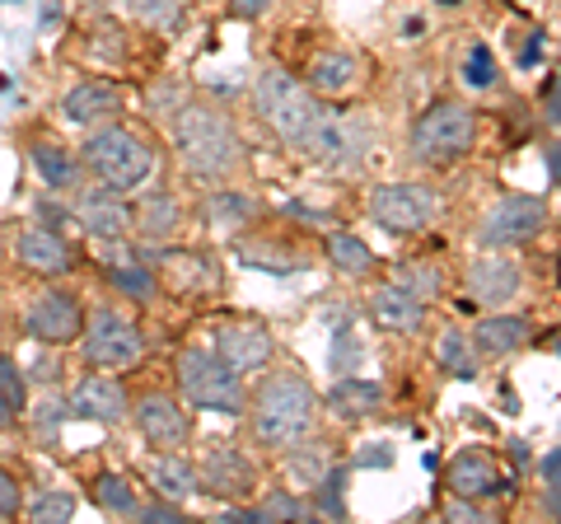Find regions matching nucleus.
Instances as JSON below:
<instances>
[{"label":"nucleus","mask_w":561,"mask_h":524,"mask_svg":"<svg viewBox=\"0 0 561 524\" xmlns=\"http://www.w3.org/2000/svg\"><path fill=\"white\" fill-rule=\"evenodd\" d=\"M319 426V389L300 371H272L249 398V431L262 449H290Z\"/></svg>","instance_id":"f257e3e1"},{"label":"nucleus","mask_w":561,"mask_h":524,"mask_svg":"<svg viewBox=\"0 0 561 524\" xmlns=\"http://www.w3.org/2000/svg\"><path fill=\"white\" fill-rule=\"evenodd\" d=\"M173 150H179V164L202 183L230 179L243 160L239 127L216 103H183L173 113Z\"/></svg>","instance_id":"f03ea898"},{"label":"nucleus","mask_w":561,"mask_h":524,"mask_svg":"<svg viewBox=\"0 0 561 524\" xmlns=\"http://www.w3.org/2000/svg\"><path fill=\"white\" fill-rule=\"evenodd\" d=\"M84 164L94 169V179L113 192H131L154 173V150L140 141L131 127H90V141H84Z\"/></svg>","instance_id":"7ed1b4c3"},{"label":"nucleus","mask_w":561,"mask_h":524,"mask_svg":"<svg viewBox=\"0 0 561 524\" xmlns=\"http://www.w3.org/2000/svg\"><path fill=\"white\" fill-rule=\"evenodd\" d=\"M253 109H257V117L280 136V141L305 146L313 117H319V99H313L290 71H280V66H267V71H257Z\"/></svg>","instance_id":"20e7f679"},{"label":"nucleus","mask_w":561,"mask_h":524,"mask_svg":"<svg viewBox=\"0 0 561 524\" xmlns=\"http://www.w3.org/2000/svg\"><path fill=\"white\" fill-rule=\"evenodd\" d=\"M179 389L192 408H206V412H225V417H239L249 408V389H243V375H234L216 352L206 346H187L179 356Z\"/></svg>","instance_id":"39448f33"},{"label":"nucleus","mask_w":561,"mask_h":524,"mask_svg":"<svg viewBox=\"0 0 561 524\" xmlns=\"http://www.w3.org/2000/svg\"><path fill=\"white\" fill-rule=\"evenodd\" d=\"M478 141V113L459 99H440L412 122V160L416 164H445L459 160Z\"/></svg>","instance_id":"423d86ee"},{"label":"nucleus","mask_w":561,"mask_h":524,"mask_svg":"<svg viewBox=\"0 0 561 524\" xmlns=\"http://www.w3.org/2000/svg\"><path fill=\"white\" fill-rule=\"evenodd\" d=\"M440 216V192L431 183H379L370 192V220L389 235H421Z\"/></svg>","instance_id":"0eeeda50"},{"label":"nucleus","mask_w":561,"mask_h":524,"mask_svg":"<svg viewBox=\"0 0 561 524\" xmlns=\"http://www.w3.org/2000/svg\"><path fill=\"white\" fill-rule=\"evenodd\" d=\"M80 338H84V356H90V365H99V371H131V365H140V356H146L140 328L117 309H94L90 319H84Z\"/></svg>","instance_id":"6e6552de"},{"label":"nucleus","mask_w":561,"mask_h":524,"mask_svg":"<svg viewBox=\"0 0 561 524\" xmlns=\"http://www.w3.org/2000/svg\"><path fill=\"white\" fill-rule=\"evenodd\" d=\"M305 150L313 160L323 164H337V169H351L365 160V150H370V122L360 113H332V109H319L313 117V127L305 136Z\"/></svg>","instance_id":"1a4fd4ad"},{"label":"nucleus","mask_w":561,"mask_h":524,"mask_svg":"<svg viewBox=\"0 0 561 524\" xmlns=\"http://www.w3.org/2000/svg\"><path fill=\"white\" fill-rule=\"evenodd\" d=\"M548 202L542 197H529V192H511V197H501L491 212L482 216V230L478 239L486 249H515V243H534L542 230H548Z\"/></svg>","instance_id":"9d476101"},{"label":"nucleus","mask_w":561,"mask_h":524,"mask_svg":"<svg viewBox=\"0 0 561 524\" xmlns=\"http://www.w3.org/2000/svg\"><path fill=\"white\" fill-rule=\"evenodd\" d=\"M197 492L216 497L225 505L249 501L257 492V464L234 441H216L197 464Z\"/></svg>","instance_id":"9b49d317"},{"label":"nucleus","mask_w":561,"mask_h":524,"mask_svg":"<svg viewBox=\"0 0 561 524\" xmlns=\"http://www.w3.org/2000/svg\"><path fill=\"white\" fill-rule=\"evenodd\" d=\"M24 328H28V338L33 342H47V346H66V342H76L80 338V328H84V309L80 300L70 291H38L33 295V305L24 314Z\"/></svg>","instance_id":"f8f14e48"},{"label":"nucleus","mask_w":561,"mask_h":524,"mask_svg":"<svg viewBox=\"0 0 561 524\" xmlns=\"http://www.w3.org/2000/svg\"><path fill=\"white\" fill-rule=\"evenodd\" d=\"M519 291H524V272H519V262L505 253V249H491V253H482L468 267V295H472V305L505 309L511 300H519Z\"/></svg>","instance_id":"ddd939ff"},{"label":"nucleus","mask_w":561,"mask_h":524,"mask_svg":"<svg viewBox=\"0 0 561 524\" xmlns=\"http://www.w3.org/2000/svg\"><path fill=\"white\" fill-rule=\"evenodd\" d=\"M445 482L454 497H468V501H486V497H501L511 492V474H501V464L491 459L486 449H459L454 459L445 464Z\"/></svg>","instance_id":"4468645a"},{"label":"nucleus","mask_w":561,"mask_h":524,"mask_svg":"<svg viewBox=\"0 0 561 524\" xmlns=\"http://www.w3.org/2000/svg\"><path fill=\"white\" fill-rule=\"evenodd\" d=\"M272 352H276V342L267 333V323H257V319H234L216 333V356L230 365L234 375L262 371V365L272 361Z\"/></svg>","instance_id":"2eb2a0df"},{"label":"nucleus","mask_w":561,"mask_h":524,"mask_svg":"<svg viewBox=\"0 0 561 524\" xmlns=\"http://www.w3.org/2000/svg\"><path fill=\"white\" fill-rule=\"evenodd\" d=\"M136 431L146 435V445H154V449H183L192 441L187 408H179V398H169L160 389L136 403Z\"/></svg>","instance_id":"dca6fc26"},{"label":"nucleus","mask_w":561,"mask_h":524,"mask_svg":"<svg viewBox=\"0 0 561 524\" xmlns=\"http://www.w3.org/2000/svg\"><path fill=\"white\" fill-rule=\"evenodd\" d=\"M76 216L80 225L90 230L94 239H108V243H122L131 235V212H127V202H122V192L113 187H84L80 197H76Z\"/></svg>","instance_id":"f3484780"},{"label":"nucleus","mask_w":561,"mask_h":524,"mask_svg":"<svg viewBox=\"0 0 561 524\" xmlns=\"http://www.w3.org/2000/svg\"><path fill=\"white\" fill-rule=\"evenodd\" d=\"M14 258H20V267L38 272V276H66L76 267V253H70V243L51 230V225H33V230H20L14 239Z\"/></svg>","instance_id":"a211bd4d"},{"label":"nucleus","mask_w":561,"mask_h":524,"mask_svg":"<svg viewBox=\"0 0 561 524\" xmlns=\"http://www.w3.org/2000/svg\"><path fill=\"white\" fill-rule=\"evenodd\" d=\"M360 71H365V61L356 57V52H346V47L313 52V61H309V94L342 99V94H351L360 84Z\"/></svg>","instance_id":"6ab92c4d"},{"label":"nucleus","mask_w":561,"mask_h":524,"mask_svg":"<svg viewBox=\"0 0 561 524\" xmlns=\"http://www.w3.org/2000/svg\"><path fill=\"white\" fill-rule=\"evenodd\" d=\"M66 408H76L80 417H90V422H122L127 417V389L113 379V375H84L76 384V394H70V403Z\"/></svg>","instance_id":"aec40b11"},{"label":"nucleus","mask_w":561,"mask_h":524,"mask_svg":"<svg viewBox=\"0 0 561 524\" xmlns=\"http://www.w3.org/2000/svg\"><path fill=\"white\" fill-rule=\"evenodd\" d=\"M61 113L76 127H103V122H113L122 113V94L108 80H84L61 99Z\"/></svg>","instance_id":"412c9836"},{"label":"nucleus","mask_w":561,"mask_h":524,"mask_svg":"<svg viewBox=\"0 0 561 524\" xmlns=\"http://www.w3.org/2000/svg\"><path fill=\"white\" fill-rule=\"evenodd\" d=\"M370 314L383 333H416V328L426 323V300H416V295H408L398 282H389L370 295Z\"/></svg>","instance_id":"4be33fe9"},{"label":"nucleus","mask_w":561,"mask_h":524,"mask_svg":"<svg viewBox=\"0 0 561 524\" xmlns=\"http://www.w3.org/2000/svg\"><path fill=\"white\" fill-rule=\"evenodd\" d=\"M534 338V323L524 319V314H486V319L472 328V346H478L482 356H511L519 346H529Z\"/></svg>","instance_id":"5701e85b"},{"label":"nucleus","mask_w":561,"mask_h":524,"mask_svg":"<svg viewBox=\"0 0 561 524\" xmlns=\"http://www.w3.org/2000/svg\"><path fill=\"white\" fill-rule=\"evenodd\" d=\"M146 478H150L154 492H160L164 501H173V505H183V501L197 497V468H192L187 459H179V449H160V454H154V459L146 464Z\"/></svg>","instance_id":"b1692460"},{"label":"nucleus","mask_w":561,"mask_h":524,"mask_svg":"<svg viewBox=\"0 0 561 524\" xmlns=\"http://www.w3.org/2000/svg\"><path fill=\"white\" fill-rule=\"evenodd\" d=\"M160 267H164L169 286L179 295H206V291H216V282H220L210 253H164Z\"/></svg>","instance_id":"393cba45"},{"label":"nucleus","mask_w":561,"mask_h":524,"mask_svg":"<svg viewBox=\"0 0 561 524\" xmlns=\"http://www.w3.org/2000/svg\"><path fill=\"white\" fill-rule=\"evenodd\" d=\"M103 272H108V282L122 295H131V300H154V295H160V276H154L150 258H140V253H113V258H103Z\"/></svg>","instance_id":"a878e982"},{"label":"nucleus","mask_w":561,"mask_h":524,"mask_svg":"<svg viewBox=\"0 0 561 524\" xmlns=\"http://www.w3.org/2000/svg\"><path fill=\"white\" fill-rule=\"evenodd\" d=\"M131 225H136V235H140V239L164 243V239L179 235V225H183V202H179V197H169V192H150V197L136 206Z\"/></svg>","instance_id":"bb28decb"},{"label":"nucleus","mask_w":561,"mask_h":524,"mask_svg":"<svg viewBox=\"0 0 561 524\" xmlns=\"http://www.w3.org/2000/svg\"><path fill=\"white\" fill-rule=\"evenodd\" d=\"M328 408L342 417V422H360V417H375L383 408V389L375 379H337L328 394Z\"/></svg>","instance_id":"cd10ccee"},{"label":"nucleus","mask_w":561,"mask_h":524,"mask_svg":"<svg viewBox=\"0 0 561 524\" xmlns=\"http://www.w3.org/2000/svg\"><path fill=\"white\" fill-rule=\"evenodd\" d=\"M280 454H286V474H290V482L300 487V492H313V487L323 482V474L332 468L328 445H323V441H313V435L295 441L290 449H280Z\"/></svg>","instance_id":"c85d7f7f"},{"label":"nucleus","mask_w":561,"mask_h":524,"mask_svg":"<svg viewBox=\"0 0 561 524\" xmlns=\"http://www.w3.org/2000/svg\"><path fill=\"white\" fill-rule=\"evenodd\" d=\"M28 155H33V164H38V173H43V183H47V187L70 192V187L80 183V164H76V155H70L61 141H47V136H38V141L28 146Z\"/></svg>","instance_id":"c756f323"},{"label":"nucleus","mask_w":561,"mask_h":524,"mask_svg":"<svg viewBox=\"0 0 561 524\" xmlns=\"http://www.w3.org/2000/svg\"><path fill=\"white\" fill-rule=\"evenodd\" d=\"M435 361H440V371H449L454 379H478V346L463 328H445L440 338H435Z\"/></svg>","instance_id":"7c9ffc66"},{"label":"nucleus","mask_w":561,"mask_h":524,"mask_svg":"<svg viewBox=\"0 0 561 524\" xmlns=\"http://www.w3.org/2000/svg\"><path fill=\"white\" fill-rule=\"evenodd\" d=\"M24 417H28V384L20 375V365L0 356V431H14Z\"/></svg>","instance_id":"2f4dec72"},{"label":"nucleus","mask_w":561,"mask_h":524,"mask_svg":"<svg viewBox=\"0 0 561 524\" xmlns=\"http://www.w3.org/2000/svg\"><path fill=\"white\" fill-rule=\"evenodd\" d=\"M202 212H206V220L216 225V230L230 235V230H239V225H249L257 216V202L243 197V192H210Z\"/></svg>","instance_id":"473e14b6"},{"label":"nucleus","mask_w":561,"mask_h":524,"mask_svg":"<svg viewBox=\"0 0 561 524\" xmlns=\"http://www.w3.org/2000/svg\"><path fill=\"white\" fill-rule=\"evenodd\" d=\"M328 258H332V267L346 272V276H370L375 272V253H370V243L356 239V235H328Z\"/></svg>","instance_id":"72a5a7b5"},{"label":"nucleus","mask_w":561,"mask_h":524,"mask_svg":"<svg viewBox=\"0 0 561 524\" xmlns=\"http://www.w3.org/2000/svg\"><path fill=\"white\" fill-rule=\"evenodd\" d=\"M94 497H99L103 511H108V515H122V520H131V515L140 511L136 482H131V478H122V474H103V478L94 482Z\"/></svg>","instance_id":"f704fd0d"},{"label":"nucleus","mask_w":561,"mask_h":524,"mask_svg":"<svg viewBox=\"0 0 561 524\" xmlns=\"http://www.w3.org/2000/svg\"><path fill=\"white\" fill-rule=\"evenodd\" d=\"M127 10H131L136 24H146L154 33H173V29L183 24L187 0H127Z\"/></svg>","instance_id":"c9c22d12"},{"label":"nucleus","mask_w":561,"mask_h":524,"mask_svg":"<svg viewBox=\"0 0 561 524\" xmlns=\"http://www.w3.org/2000/svg\"><path fill=\"white\" fill-rule=\"evenodd\" d=\"M393 282L408 295H416V300H435V295L445 291V276H440L435 262H408V267H398Z\"/></svg>","instance_id":"e433bc0d"},{"label":"nucleus","mask_w":561,"mask_h":524,"mask_svg":"<svg viewBox=\"0 0 561 524\" xmlns=\"http://www.w3.org/2000/svg\"><path fill=\"white\" fill-rule=\"evenodd\" d=\"M342 487H346V474H342V468H328L323 482L313 487V505H309V511H319V515H328V520H342V515H346Z\"/></svg>","instance_id":"4c0bfd02"},{"label":"nucleus","mask_w":561,"mask_h":524,"mask_svg":"<svg viewBox=\"0 0 561 524\" xmlns=\"http://www.w3.org/2000/svg\"><path fill=\"white\" fill-rule=\"evenodd\" d=\"M70 515H76V497L70 492H38L28 501V520L33 524H61Z\"/></svg>","instance_id":"58836bf2"},{"label":"nucleus","mask_w":561,"mask_h":524,"mask_svg":"<svg viewBox=\"0 0 561 524\" xmlns=\"http://www.w3.org/2000/svg\"><path fill=\"white\" fill-rule=\"evenodd\" d=\"M253 511H257V520H309L313 515L309 501H300L295 492H267Z\"/></svg>","instance_id":"ea45409f"},{"label":"nucleus","mask_w":561,"mask_h":524,"mask_svg":"<svg viewBox=\"0 0 561 524\" xmlns=\"http://www.w3.org/2000/svg\"><path fill=\"white\" fill-rule=\"evenodd\" d=\"M61 422H66V403L57 394H47L38 408H33V431H38V441L43 445H51L61 435Z\"/></svg>","instance_id":"a19ab883"},{"label":"nucleus","mask_w":561,"mask_h":524,"mask_svg":"<svg viewBox=\"0 0 561 524\" xmlns=\"http://www.w3.org/2000/svg\"><path fill=\"white\" fill-rule=\"evenodd\" d=\"M356 361H360V342H356V328L351 323H342L337 333H332V371L337 375H346V371H356Z\"/></svg>","instance_id":"79ce46f5"},{"label":"nucleus","mask_w":561,"mask_h":524,"mask_svg":"<svg viewBox=\"0 0 561 524\" xmlns=\"http://www.w3.org/2000/svg\"><path fill=\"white\" fill-rule=\"evenodd\" d=\"M463 80L472 84V90H486V84H496V57H491V47H472L468 61H463Z\"/></svg>","instance_id":"37998d69"},{"label":"nucleus","mask_w":561,"mask_h":524,"mask_svg":"<svg viewBox=\"0 0 561 524\" xmlns=\"http://www.w3.org/2000/svg\"><path fill=\"white\" fill-rule=\"evenodd\" d=\"M20 505H24V487H20V478L0 468V520H14V515H20Z\"/></svg>","instance_id":"c03bdc74"},{"label":"nucleus","mask_w":561,"mask_h":524,"mask_svg":"<svg viewBox=\"0 0 561 524\" xmlns=\"http://www.w3.org/2000/svg\"><path fill=\"white\" fill-rule=\"evenodd\" d=\"M136 520H150V524H173V520H183V511H179V505H173V501H154V505H140V511H136Z\"/></svg>","instance_id":"a18cd8bd"},{"label":"nucleus","mask_w":561,"mask_h":524,"mask_svg":"<svg viewBox=\"0 0 561 524\" xmlns=\"http://www.w3.org/2000/svg\"><path fill=\"white\" fill-rule=\"evenodd\" d=\"M542 487H561V449L542 454Z\"/></svg>","instance_id":"49530a36"},{"label":"nucleus","mask_w":561,"mask_h":524,"mask_svg":"<svg viewBox=\"0 0 561 524\" xmlns=\"http://www.w3.org/2000/svg\"><path fill=\"white\" fill-rule=\"evenodd\" d=\"M267 5H272V0H230V14H234V20H257Z\"/></svg>","instance_id":"de8ad7c7"},{"label":"nucleus","mask_w":561,"mask_h":524,"mask_svg":"<svg viewBox=\"0 0 561 524\" xmlns=\"http://www.w3.org/2000/svg\"><path fill=\"white\" fill-rule=\"evenodd\" d=\"M356 464H360V468H383V464H393V454H389V449H365Z\"/></svg>","instance_id":"09e8293b"},{"label":"nucleus","mask_w":561,"mask_h":524,"mask_svg":"<svg viewBox=\"0 0 561 524\" xmlns=\"http://www.w3.org/2000/svg\"><path fill=\"white\" fill-rule=\"evenodd\" d=\"M538 52H542V33H534V43L524 47V57H519V61H524V66H534V61H538Z\"/></svg>","instance_id":"8fccbe9b"},{"label":"nucleus","mask_w":561,"mask_h":524,"mask_svg":"<svg viewBox=\"0 0 561 524\" xmlns=\"http://www.w3.org/2000/svg\"><path fill=\"white\" fill-rule=\"evenodd\" d=\"M542 155H548V179L557 183V173H561V160H557V141H548V150H542Z\"/></svg>","instance_id":"3c124183"},{"label":"nucleus","mask_w":561,"mask_h":524,"mask_svg":"<svg viewBox=\"0 0 561 524\" xmlns=\"http://www.w3.org/2000/svg\"><path fill=\"white\" fill-rule=\"evenodd\" d=\"M61 20V0H47V10H43V29H51Z\"/></svg>","instance_id":"603ef678"},{"label":"nucleus","mask_w":561,"mask_h":524,"mask_svg":"<svg viewBox=\"0 0 561 524\" xmlns=\"http://www.w3.org/2000/svg\"><path fill=\"white\" fill-rule=\"evenodd\" d=\"M542 113H548V122H557V80H548V109Z\"/></svg>","instance_id":"864d4df0"},{"label":"nucleus","mask_w":561,"mask_h":524,"mask_svg":"<svg viewBox=\"0 0 561 524\" xmlns=\"http://www.w3.org/2000/svg\"><path fill=\"white\" fill-rule=\"evenodd\" d=\"M440 5H459V0H440Z\"/></svg>","instance_id":"5fc2aeb1"}]
</instances>
